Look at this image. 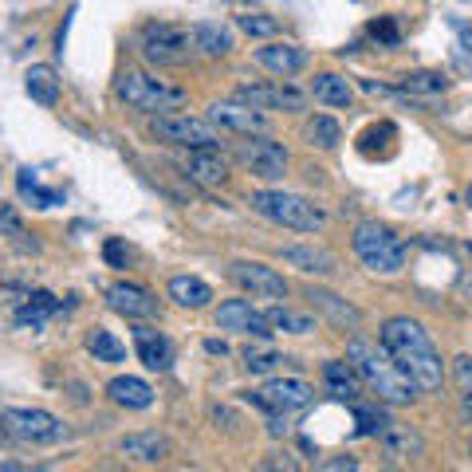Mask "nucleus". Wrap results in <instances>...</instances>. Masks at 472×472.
Returning a JSON list of instances; mask_svg holds the SVG:
<instances>
[{"label":"nucleus","instance_id":"nucleus-1","mask_svg":"<svg viewBox=\"0 0 472 472\" xmlns=\"http://www.w3.org/2000/svg\"><path fill=\"white\" fill-rule=\"evenodd\" d=\"M378 342H382V350L409 374V382L418 386L421 394H437V389H441V382H445L441 354H437L429 330H425L418 319H409V315L386 319Z\"/></svg>","mask_w":472,"mask_h":472},{"label":"nucleus","instance_id":"nucleus-2","mask_svg":"<svg viewBox=\"0 0 472 472\" xmlns=\"http://www.w3.org/2000/svg\"><path fill=\"white\" fill-rule=\"evenodd\" d=\"M347 359L354 362V370H359L362 382L370 386L382 401H389V406H409V401L418 398V386H413L409 374L382 350V342L374 347V342H366V339H350Z\"/></svg>","mask_w":472,"mask_h":472},{"label":"nucleus","instance_id":"nucleus-3","mask_svg":"<svg viewBox=\"0 0 472 472\" xmlns=\"http://www.w3.org/2000/svg\"><path fill=\"white\" fill-rule=\"evenodd\" d=\"M350 248H354V256H359V264L366 271H378V276H394V271H401L409 260V244L382 221L354 224Z\"/></svg>","mask_w":472,"mask_h":472},{"label":"nucleus","instance_id":"nucleus-4","mask_svg":"<svg viewBox=\"0 0 472 472\" xmlns=\"http://www.w3.org/2000/svg\"><path fill=\"white\" fill-rule=\"evenodd\" d=\"M114 94L123 99L130 111H142V114H177L182 106L189 103V91L177 87V83H165V79H153L146 71H123L114 83Z\"/></svg>","mask_w":472,"mask_h":472},{"label":"nucleus","instance_id":"nucleus-5","mask_svg":"<svg viewBox=\"0 0 472 472\" xmlns=\"http://www.w3.org/2000/svg\"><path fill=\"white\" fill-rule=\"evenodd\" d=\"M248 205H252L264 221L280 224V229H291V232H319L327 224V212L319 209L315 201L288 193V189H256V193L248 197Z\"/></svg>","mask_w":472,"mask_h":472},{"label":"nucleus","instance_id":"nucleus-6","mask_svg":"<svg viewBox=\"0 0 472 472\" xmlns=\"http://www.w3.org/2000/svg\"><path fill=\"white\" fill-rule=\"evenodd\" d=\"M138 52L153 67H185L193 59L197 44L189 28H177V24H146L138 35Z\"/></svg>","mask_w":472,"mask_h":472},{"label":"nucleus","instance_id":"nucleus-7","mask_svg":"<svg viewBox=\"0 0 472 472\" xmlns=\"http://www.w3.org/2000/svg\"><path fill=\"white\" fill-rule=\"evenodd\" d=\"M150 134L165 142V146H177V150H221V126H212L209 118H197V114H162L150 123Z\"/></svg>","mask_w":472,"mask_h":472},{"label":"nucleus","instance_id":"nucleus-8","mask_svg":"<svg viewBox=\"0 0 472 472\" xmlns=\"http://www.w3.org/2000/svg\"><path fill=\"white\" fill-rule=\"evenodd\" d=\"M0 421L12 437H20L24 445H59L67 437V425L47 409H28V406H8L0 409Z\"/></svg>","mask_w":472,"mask_h":472},{"label":"nucleus","instance_id":"nucleus-9","mask_svg":"<svg viewBox=\"0 0 472 472\" xmlns=\"http://www.w3.org/2000/svg\"><path fill=\"white\" fill-rule=\"evenodd\" d=\"M244 401H252L256 409L271 413V418H288V413H300L315 401V389L303 382V378H271L264 389H248Z\"/></svg>","mask_w":472,"mask_h":472},{"label":"nucleus","instance_id":"nucleus-10","mask_svg":"<svg viewBox=\"0 0 472 472\" xmlns=\"http://www.w3.org/2000/svg\"><path fill=\"white\" fill-rule=\"evenodd\" d=\"M236 162H241L248 173L264 177V182H280V177L288 173V165H291V153H288L283 142L268 138V134H256L248 142H236Z\"/></svg>","mask_w":472,"mask_h":472},{"label":"nucleus","instance_id":"nucleus-11","mask_svg":"<svg viewBox=\"0 0 472 472\" xmlns=\"http://www.w3.org/2000/svg\"><path fill=\"white\" fill-rule=\"evenodd\" d=\"M236 103L252 106V111H283V114H300L307 111V94L300 87H291V83H241V87L232 91Z\"/></svg>","mask_w":472,"mask_h":472},{"label":"nucleus","instance_id":"nucleus-12","mask_svg":"<svg viewBox=\"0 0 472 472\" xmlns=\"http://www.w3.org/2000/svg\"><path fill=\"white\" fill-rule=\"evenodd\" d=\"M229 280L241 291L256 295V300H283V295H288V280H283L276 268L256 264V260H232V264H229Z\"/></svg>","mask_w":472,"mask_h":472},{"label":"nucleus","instance_id":"nucleus-13","mask_svg":"<svg viewBox=\"0 0 472 472\" xmlns=\"http://www.w3.org/2000/svg\"><path fill=\"white\" fill-rule=\"evenodd\" d=\"M209 123L221 126V130H236V134H244V138L268 134L264 111H252V106H244V103H236V99L212 103V106H209Z\"/></svg>","mask_w":472,"mask_h":472},{"label":"nucleus","instance_id":"nucleus-14","mask_svg":"<svg viewBox=\"0 0 472 472\" xmlns=\"http://www.w3.org/2000/svg\"><path fill=\"white\" fill-rule=\"evenodd\" d=\"M217 327L221 330H236V335H248V339H268L271 335V323L264 311H256L248 300H229L217 307Z\"/></svg>","mask_w":472,"mask_h":472},{"label":"nucleus","instance_id":"nucleus-15","mask_svg":"<svg viewBox=\"0 0 472 472\" xmlns=\"http://www.w3.org/2000/svg\"><path fill=\"white\" fill-rule=\"evenodd\" d=\"M106 303H111L118 315H126V319H153V315H158V300H153L146 288L126 283V280H118V283L106 288Z\"/></svg>","mask_w":472,"mask_h":472},{"label":"nucleus","instance_id":"nucleus-16","mask_svg":"<svg viewBox=\"0 0 472 472\" xmlns=\"http://www.w3.org/2000/svg\"><path fill=\"white\" fill-rule=\"evenodd\" d=\"M256 64L264 71H271L276 79H291L307 67V47H300V44H264V47H256Z\"/></svg>","mask_w":472,"mask_h":472},{"label":"nucleus","instance_id":"nucleus-17","mask_svg":"<svg viewBox=\"0 0 472 472\" xmlns=\"http://www.w3.org/2000/svg\"><path fill=\"white\" fill-rule=\"evenodd\" d=\"M134 350H138V359L146 370L165 374L173 366V342L153 327H134Z\"/></svg>","mask_w":472,"mask_h":472},{"label":"nucleus","instance_id":"nucleus-18","mask_svg":"<svg viewBox=\"0 0 472 472\" xmlns=\"http://www.w3.org/2000/svg\"><path fill=\"white\" fill-rule=\"evenodd\" d=\"M307 300H311V307H319L330 323H335L339 330H359L362 327V311L354 303H347L342 295L327 291V288H307Z\"/></svg>","mask_w":472,"mask_h":472},{"label":"nucleus","instance_id":"nucleus-19","mask_svg":"<svg viewBox=\"0 0 472 472\" xmlns=\"http://www.w3.org/2000/svg\"><path fill=\"white\" fill-rule=\"evenodd\" d=\"M185 173L205 189H221L224 182H229V162H224L217 150H189Z\"/></svg>","mask_w":472,"mask_h":472},{"label":"nucleus","instance_id":"nucleus-20","mask_svg":"<svg viewBox=\"0 0 472 472\" xmlns=\"http://www.w3.org/2000/svg\"><path fill=\"white\" fill-rule=\"evenodd\" d=\"M280 256L288 260L291 268H300L303 276H335L339 271L335 256H330L327 248H315V244H288V248H280Z\"/></svg>","mask_w":472,"mask_h":472},{"label":"nucleus","instance_id":"nucleus-21","mask_svg":"<svg viewBox=\"0 0 472 472\" xmlns=\"http://www.w3.org/2000/svg\"><path fill=\"white\" fill-rule=\"evenodd\" d=\"M118 453L134 465H158V460L170 457V441L162 433H126L118 441Z\"/></svg>","mask_w":472,"mask_h":472},{"label":"nucleus","instance_id":"nucleus-22","mask_svg":"<svg viewBox=\"0 0 472 472\" xmlns=\"http://www.w3.org/2000/svg\"><path fill=\"white\" fill-rule=\"evenodd\" d=\"M323 382H327V394L330 398H339V401H362V378L359 370H354V362H339V359H330L323 366Z\"/></svg>","mask_w":472,"mask_h":472},{"label":"nucleus","instance_id":"nucleus-23","mask_svg":"<svg viewBox=\"0 0 472 472\" xmlns=\"http://www.w3.org/2000/svg\"><path fill=\"white\" fill-rule=\"evenodd\" d=\"M106 394H111L114 406H126V409H150L153 406V386L142 382L134 374H118L106 382Z\"/></svg>","mask_w":472,"mask_h":472},{"label":"nucleus","instance_id":"nucleus-24","mask_svg":"<svg viewBox=\"0 0 472 472\" xmlns=\"http://www.w3.org/2000/svg\"><path fill=\"white\" fill-rule=\"evenodd\" d=\"M165 291H170V300L177 307H185V311H201V307H209V300H212V288L201 276H170Z\"/></svg>","mask_w":472,"mask_h":472},{"label":"nucleus","instance_id":"nucleus-25","mask_svg":"<svg viewBox=\"0 0 472 472\" xmlns=\"http://www.w3.org/2000/svg\"><path fill=\"white\" fill-rule=\"evenodd\" d=\"M311 94L323 106H335V111H347L354 103V87L347 83V75H335V71H319L311 79Z\"/></svg>","mask_w":472,"mask_h":472},{"label":"nucleus","instance_id":"nucleus-26","mask_svg":"<svg viewBox=\"0 0 472 472\" xmlns=\"http://www.w3.org/2000/svg\"><path fill=\"white\" fill-rule=\"evenodd\" d=\"M193 44H197V52L201 55H209V59H224L236 47V40H232V32L224 28V24H212V20H201V24H193Z\"/></svg>","mask_w":472,"mask_h":472},{"label":"nucleus","instance_id":"nucleus-27","mask_svg":"<svg viewBox=\"0 0 472 472\" xmlns=\"http://www.w3.org/2000/svg\"><path fill=\"white\" fill-rule=\"evenodd\" d=\"M382 448H386V457H394V460H409V457H421V437L409 429V425H394L389 421L386 429H382Z\"/></svg>","mask_w":472,"mask_h":472},{"label":"nucleus","instance_id":"nucleus-28","mask_svg":"<svg viewBox=\"0 0 472 472\" xmlns=\"http://www.w3.org/2000/svg\"><path fill=\"white\" fill-rule=\"evenodd\" d=\"M24 91L32 94V103L55 106V103H59V79H55V71L47 67V64L28 67V75H24Z\"/></svg>","mask_w":472,"mask_h":472},{"label":"nucleus","instance_id":"nucleus-29","mask_svg":"<svg viewBox=\"0 0 472 472\" xmlns=\"http://www.w3.org/2000/svg\"><path fill=\"white\" fill-rule=\"evenodd\" d=\"M55 311H59V300H55L52 291H32V295H28V303H24L20 311H16V323H20V327L40 330Z\"/></svg>","mask_w":472,"mask_h":472},{"label":"nucleus","instance_id":"nucleus-30","mask_svg":"<svg viewBox=\"0 0 472 472\" xmlns=\"http://www.w3.org/2000/svg\"><path fill=\"white\" fill-rule=\"evenodd\" d=\"M264 315H268L271 330H283V335H311V330H319V323L307 311H291V307H283V303L268 307Z\"/></svg>","mask_w":472,"mask_h":472},{"label":"nucleus","instance_id":"nucleus-31","mask_svg":"<svg viewBox=\"0 0 472 472\" xmlns=\"http://www.w3.org/2000/svg\"><path fill=\"white\" fill-rule=\"evenodd\" d=\"M303 138H307V146H315V150H335L342 142V126L330 114H315V118H307Z\"/></svg>","mask_w":472,"mask_h":472},{"label":"nucleus","instance_id":"nucleus-32","mask_svg":"<svg viewBox=\"0 0 472 472\" xmlns=\"http://www.w3.org/2000/svg\"><path fill=\"white\" fill-rule=\"evenodd\" d=\"M87 350L94 354V362H126V342L114 339V330L106 327L87 330Z\"/></svg>","mask_w":472,"mask_h":472},{"label":"nucleus","instance_id":"nucleus-33","mask_svg":"<svg viewBox=\"0 0 472 472\" xmlns=\"http://www.w3.org/2000/svg\"><path fill=\"white\" fill-rule=\"evenodd\" d=\"M398 91L401 94H441V91H448V79L441 71H409V75H401Z\"/></svg>","mask_w":472,"mask_h":472},{"label":"nucleus","instance_id":"nucleus-34","mask_svg":"<svg viewBox=\"0 0 472 472\" xmlns=\"http://www.w3.org/2000/svg\"><path fill=\"white\" fill-rule=\"evenodd\" d=\"M280 362H288L280 350H271L264 347V342H248L244 347V370L248 374H268V370H276Z\"/></svg>","mask_w":472,"mask_h":472},{"label":"nucleus","instance_id":"nucleus-35","mask_svg":"<svg viewBox=\"0 0 472 472\" xmlns=\"http://www.w3.org/2000/svg\"><path fill=\"white\" fill-rule=\"evenodd\" d=\"M16 185H20V193H24V197H32L40 209L59 205V193H55V189H40V182H35V173H32V170H20Z\"/></svg>","mask_w":472,"mask_h":472},{"label":"nucleus","instance_id":"nucleus-36","mask_svg":"<svg viewBox=\"0 0 472 472\" xmlns=\"http://www.w3.org/2000/svg\"><path fill=\"white\" fill-rule=\"evenodd\" d=\"M236 24H241V32L256 35V40H268V35L280 32V24L271 16H264V12H244V16H236Z\"/></svg>","mask_w":472,"mask_h":472},{"label":"nucleus","instance_id":"nucleus-37","mask_svg":"<svg viewBox=\"0 0 472 472\" xmlns=\"http://www.w3.org/2000/svg\"><path fill=\"white\" fill-rule=\"evenodd\" d=\"M354 421H359V433L362 437H382V429L389 425L374 406H362V401H354Z\"/></svg>","mask_w":472,"mask_h":472},{"label":"nucleus","instance_id":"nucleus-38","mask_svg":"<svg viewBox=\"0 0 472 472\" xmlns=\"http://www.w3.org/2000/svg\"><path fill=\"white\" fill-rule=\"evenodd\" d=\"M260 472H303V465L288 448H271V453L260 457Z\"/></svg>","mask_w":472,"mask_h":472},{"label":"nucleus","instance_id":"nucleus-39","mask_svg":"<svg viewBox=\"0 0 472 472\" xmlns=\"http://www.w3.org/2000/svg\"><path fill=\"white\" fill-rule=\"evenodd\" d=\"M103 260H106L111 268H130V252H126V244H123V241H114V236L103 244Z\"/></svg>","mask_w":472,"mask_h":472},{"label":"nucleus","instance_id":"nucleus-40","mask_svg":"<svg viewBox=\"0 0 472 472\" xmlns=\"http://www.w3.org/2000/svg\"><path fill=\"white\" fill-rule=\"evenodd\" d=\"M370 35H374V40H378V44H389V47H394V44L401 40V32H398V24H394V20H389V16H386V20H374V24H370Z\"/></svg>","mask_w":472,"mask_h":472},{"label":"nucleus","instance_id":"nucleus-41","mask_svg":"<svg viewBox=\"0 0 472 472\" xmlns=\"http://www.w3.org/2000/svg\"><path fill=\"white\" fill-rule=\"evenodd\" d=\"M0 232L12 236V241H20V236H24V224H20V217H16V209H12V205H0Z\"/></svg>","mask_w":472,"mask_h":472},{"label":"nucleus","instance_id":"nucleus-42","mask_svg":"<svg viewBox=\"0 0 472 472\" xmlns=\"http://www.w3.org/2000/svg\"><path fill=\"white\" fill-rule=\"evenodd\" d=\"M319 472H359V457L342 453V457H327L323 465H319Z\"/></svg>","mask_w":472,"mask_h":472},{"label":"nucleus","instance_id":"nucleus-43","mask_svg":"<svg viewBox=\"0 0 472 472\" xmlns=\"http://www.w3.org/2000/svg\"><path fill=\"white\" fill-rule=\"evenodd\" d=\"M453 378L460 389H472V354H460V359H453Z\"/></svg>","mask_w":472,"mask_h":472},{"label":"nucleus","instance_id":"nucleus-44","mask_svg":"<svg viewBox=\"0 0 472 472\" xmlns=\"http://www.w3.org/2000/svg\"><path fill=\"white\" fill-rule=\"evenodd\" d=\"M205 350H209V354H229V347H224L221 339H209V342H205Z\"/></svg>","mask_w":472,"mask_h":472},{"label":"nucleus","instance_id":"nucleus-45","mask_svg":"<svg viewBox=\"0 0 472 472\" xmlns=\"http://www.w3.org/2000/svg\"><path fill=\"white\" fill-rule=\"evenodd\" d=\"M460 406H465V413L472 418V389H460Z\"/></svg>","mask_w":472,"mask_h":472},{"label":"nucleus","instance_id":"nucleus-46","mask_svg":"<svg viewBox=\"0 0 472 472\" xmlns=\"http://www.w3.org/2000/svg\"><path fill=\"white\" fill-rule=\"evenodd\" d=\"M0 472H24L20 465H0Z\"/></svg>","mask_w":472,"mask_h":472},{"label":"nucleus","instance_id":"nucleus-47","mask_svg":"<svg viewBox=\"0 0 472 472\" xmlns=\"http://www.w3.org/2000/svg\"><path fill=\"white\" fill-rule=\"evenodd\" d=\"M465 288H468V291H472V276H468V280H465Z\"/></svg>","mask_w":472,"mask_h":472},{"label":"nucleus","instance_id":"nucleus-48","mask_svg":"<svg viewBox=\"0 0 472 472\" xmlns=\"http://www.w3.org/2000/svg\"><path fill=\"white\" fill-rule=\"evenodd\" d=\"M468 205H472V185H468Z\"/></svg>","mask_w":472,"mask_h":472}]
</instances>
